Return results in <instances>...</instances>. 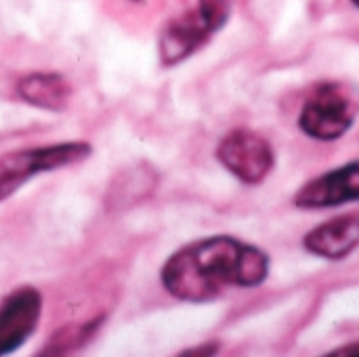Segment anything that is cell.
Returning a JSON list of instances; mask_svg holds the SVG:
<instances>
[{"mask_svg": "<svg viewBox=\"0 0 359 357\" xmlns=\"http://www.w3.org/2000/svg\"><path fill=\"white\" fill-rule=\"evenodd\" d=\"M269 276V257L231 236H212L177 250L162 267L164 290L185 303H208L229 288H255Z\"/></svg>", "mask_w": 359, "mask_h": 357, "instance_id": "cell-1", "label": "cell"}, {"mask_svg": "<svg viewBox=\"0 0 359 357\" xmlns=\"http://www.w3.org/2000/svg\"><path fill=\"white\" fill-rule=\"evenodd\" d=\"M229 13L231 0H198L196 8L172 17L158 38L162 65H177L194 55L227 23Z\"/></svg>", "mask_w": 359, "mask_h": 357, "instance_id": "cell-2", "label": "cell"}, {"mask_svg": "<svg viewBox=\"0 0 359 357\" xmlns=\"http://www.w3.org/2000/svg\"><path fill=\"white\" fill-rule=\"evenodd\" d=\"M90 151V145L84 141H67L4 154L0 158V202L11 198L32 177L84 162Z\"/></svg>", "mask_w": 359, "mask_h": 357, "instance_id": "cell-3", "label": "cell"}, {"mask_svg": "<svg viewBox=\"0 0 359 357\" xmlns=\"http://www.w3.org/2000/svg\"><path fill=\"white\" fill-rule=\"evenodd\" d=\"M358 118V101L339 82L320 84L305 101L299 126L316 141H337L341 139Z\"/></svg>", "mask_w": 359, "mask_h": 357, "instance_id": "cell-4", "label": "cell"}, {"mask_svg": "<svg viewBox=\"0 0 359 357\" xmlns=\"http://www.w3.org/2000/svg\"><path fill=\"white\" fill-rule=\"evenodd\" d=\"M219 162L242 183L259 185L273 170L276 156L265 137L250 128L227 133L217 147Z\"/></svg>", "mask_w": 359, "mask_h": 357, "instance_id": "cell-5", "label": "cell"}, {"mask_svg": "<svg viewBox=\"0 0 359 357\" xmlns=\"http://www.w3.org/2000/svg\"><path fill=\"white\" fill-rule=\"evenodd\" d=\"M42 295L34 286L11 290L0 303V356L17 351L38 328Z\"/></svg>", "mask_w": 359, "mask_h": 357, "instance_id": "cell-6", "label": "cell"}, {"mask_svg": "<svg viewBox=\"0 0 359 357\" xmlns=\"http://www.w3.org/2000/svg\"><path fill=\"white\" fill-rule=\"evenodd\" d=\"M351 202H359V160L311 179L294 196V204L299 208L311 210L334 208Z\"/></svg>", "mask_w": 359, "mask_h": 357, "instance_id": "cell-7", "label": "cell"}, {"mask_svg": "<svg viewBox=\"0 0 359 357\" xmlns=\"http://www.w3.org/2000/svg\"><path fill=\"white\" fill-rule=\"evenodd\" d=\"M303 246L307 252L326 261H341L349 257L359 246V210L337 215L320 223L305 236Z\"/></svg>", "mask_w": 359, "mask_h": 357, "instance_id": "cell-8", "label": "cell"}, {"mask_svg": "<svg viewBox=\"0 0 359 357\" xmlns=\"http://www.w3.org/2000/svg\"><path fill=\"white\" fill-rule=\"evenodd\" d=\"M17 95L32 107L63 112L72 99V84L55 72H34L17 82Z\"/></svg>", "mask_w": 359, "mask_h": 357, "instance_id": "cell-9", "label": "cell"}, {"mask_svg": "<svg viewBox=\"0 0 359 357\" xmlns=\"http://www.w3.org/2000/svg\"><path fill=\"white\" fill-rule=\"evenodd\" d=\"M103 320H105V316H99V318L88 320V322H76V324H67V326L57 328L53 332V337L46 341L40 356H67V353L82 349L99 332Z\"/></svg>", "mask_w": 359, "mask_h": 357, "instance_id": "cell-10", "label": "cell"}, {"mask_svg": "<svg viewBox=\"0 0 359 357\" xmlns=\"http://www.w3.org/2000/svg\"><path fill=\"white\" fill-rule=\"evenodd\" d=\"M330 356H359V343L358 345L343 347V349H339V351H334V353H330Z\"/></svg>", "mask_w": 359, "mask_h": 357, "instance_id": "cell-11", "label": "cell"}, {"mask_svg": "<svg viewBox=\"0 0 359 357\" xmlns=\"http://www.w3.org/2000/svg\"><path fill=\"white\" fill-rule=\"evenodd\" d=\"M217 349L215 347H204V349H187V351H183V356H210V353H215Z\"/></svg>", "mask_w": 359, "mask_h": 357, "instance_id": "cell-12", "label": "cell"}, {"mask_svg": "<svg viewBox=\"0 0 359 357\" xmlns=\"http://www.w3.org/2000/svg\"><path fill=\"white\" fill-rule=\"evenodd\" d=\"M351 2H353V4H355V6L359 8V0H351Z\"/></svg>", "mask_w": 359, "mask_h": 357, "instance_id": "cell-13", "label": "cell"}]
</instances>
